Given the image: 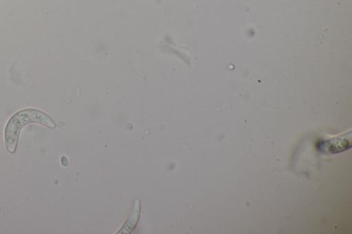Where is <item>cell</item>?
<instances>
[{
	"mask_svg": "<svg viewBox=\"0 0 352 234\" xmlns=\"http://www.w3.org/2000/svg\"><path fill=\"white\" fill-rule=\"evenodd\" d=\"M351 134L344 132L326 139H321L316 143L317 149L322 153L327 154L342 152L351 146V137H346Z\"/></svg>",
	"mask_w": 352,
	"mask_h": 234,
	"instance_id": "obj_2",
	"label": "cell"
},
{
	"mask_svg": "<svg viewBox=\"0 0 352 234\" xmlns=\"http://www.w3.org/2000/svg\"><path fill=\"white\" fill-rule=\"evenodd\" d=\"M140 214V202L137 199L133 206L131 213L125 223L116 233L119 234L131 233L137 225Z\"/></svg>",
	"mask_w": 352,
	"mask_h": 234,
	"instance_id": "obj_3",
	"label": "cell"
},
{
	"mask_svg": "<svg viewBox=\"0 0 352 234\" xmlns=\"http://www.w3.org/2000/svg\"><path fill=\"white\" fill-rule=\"evenodd\" d=\"M30 123L38 124L50 128L56 127L53 119L40 110L25 108L18 111L10 118L5 128V143L10 153L16 151L21 129Z\"/></svg>",
	"mask_w": 352,
	"mask_h": 234,
	"instance_id": "obj_1",
	"label": "cell"
}]
</instances>
